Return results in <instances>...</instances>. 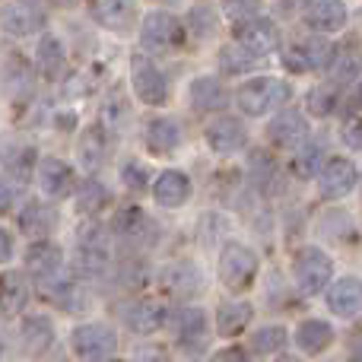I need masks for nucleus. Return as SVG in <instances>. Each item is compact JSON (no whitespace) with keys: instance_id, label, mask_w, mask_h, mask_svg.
Listing matches in <instances>:
<instances>
[{"instance_id":"obj_45","label":"nucleus","mask_w":362,"mask_h":362,"mask_svg":"<svg viewBox=\"0 0 362 362\" xmlns=\"http://www.w3.org/2000/svg\"><path fill=\"white\" fill-rule=\"evenodd\" d=\"M216 359H248V350H238V346H232V350L216 353Z\"/></svg>"},{"instance_id":"obj_7","label":"nucleus","mask_w":362,"mask_h":362,"mask_svg":"<svg viewBox=\"0 0 362 362\" xmlns=\"http://www.w3.org/2000/svg\"><path fill=\"white\" fill-rule=\"evenodd\" d=\"M235 38H238V45H242L245 51H251L255 57H264V54H270V51L280 45V29H276L274 19L257 16L255 13V16L238 19Z\"/></svg>"},{"instance_id":"obj_29","label":"nucleus","mask_w":362,"mask_h":362,"mask_svg":"<svg viewBox=\"0 0 362 362\" xmlns=\"http://www.w3.org/2000/svg\"><path fill=\"white\" fill-rule=\"evenodd\" d=\"M251 315H255V308L248 305V302H226V305H219L216 312V327L223 337H238V334L248 327Z\"/></svg>"},{"instance_id":"obj_41","label":"nucleus","mask_w":362,"mask_h":362,"mask_svg":"<svg viewBox=\"0 0 362 362\" xmlns=\"http://www.w3.org/2000/svg\"><path fill=\"white\" fill-rule=\"evenodd\" d=\"M283 61H286V67H289V70H296V74H305V70H308L305 54H302V45H296V48H286Z\"/></svg>"},{"instance_id":"obj_26","label":"nucleus","mask_w":362,"mask_h":362,"mask_svg":"<svg viewBox=\"0 0 362 362\" xmlns=\"http://www.w3.org/2000/svg\"><path fill=\"white\" fill-rule=\"evenodd\" d=\"M35 57H38V70H42L45 80H61L64 70H67L64 45H61V38H54V35H42Z\"/></svg>"},{"instance_id":"obj_24","label":"nucleus","mask_w":362,"mask_h":362,"mask_svg":"<svg viewBox=\"0 0 362 362\" xmlns=\"http://www.w3.org/2000/svg\"><path fill=\"white\" fill-rule=\"evenodd\" d=\"M331 76L337 83H353L359 76V70H362V48H359V42L356 38H350L346 45H340L337 51L331 54Z\"/></svg>"},{"instance_id":"obj_23","label":"nucleus","mask_w":362,"mask_h":362,"mask_svg":"<svg viewBox=\"0 0 362 362\" xmlns=\"http://www.w3.org/2000/svg\"><path fill=\"white\" fill-rule=\"evenodd\" d=\"M19 337H23V346L29 356H45L51 350V344H54V325L48 318H42V315L25 318L23 327H19Z\"/></svg>"},{"instance_id":"obj_12","label":"nucleus","mask_w":362,"mask_h":362,"mask_svg":"<svg viewBox=\"0 0 362 362\" xmlns=\"http://www.w3.org/2000/svg\"><path fill=\"white\" fill-rule=\"evenodd\" d=\"M302 19L315 32H340L346 25V4L344 0H305L302 4Z\"/></svg>"},{"instance_id":"obj_18","label":"nucleus","mask_w":362,"mask_h":362,"mask_svg":"<svg viewBox=\"0 0 362 362\" xmlns=\"http://www.w3.org/2000/svg\"><path fill=\"white\" fill-rule=\"evenodd\" d=\"M267 137L274 146H302L308 137V121L302 112H280L267 127Z\"/></svg>"},{"instance_id":"obj_25","label":"nucleus","mask_w":362,"mask_h":362,"mask_svg":"<svg viewBox=\"0 0 362 362\" xmlns=\"http://www.w3.org/2000/svg\"><path fill=\"white\" fill-rule=\"evenodd\" d=\"M226 102H229V95L216 76H197L191 83V105L200 112H219V108H226Z\"/></svg>"},{"instance_id":"obj_39","label":"nucleus","mask_w":362,"mask_h":362,"mask_svg":"<svg viewBox=\"0 0 362 362\" xmlns=\"http://www.w3.org/2000/svg\"><path fill=\"white\" fill-rule=\"evenodd\" d=\"M121 181H124L131 191H144L146 187V172L140 169L137 163H127V165H121Z\"/></svg>"},{"instance_id":"obj_32","label":"nucleus","mask_w":362,"mask_h":362,"mask_svg":"<svg viewBox=\"0 0 362 362\" xmlns=\"http://www.w3.org/2000/svg\"><path fill=\"white\" fill-rule=\"evenodd\" d=\"M283 346H286V327L270 325V327H261V331L251 337L248 350L255 353V356H274V353H280Z\"/></svg>"},{"instance_id":"obj_5","label":"nucleus","mask_w":362,"mask_h":362,"mask_svg":"<svg viewBox=\"0 0 362 362\" xmlns=\"http://www.w3.org/2000/svg\"><path fill=\"white\" fill-rule=\"evenodd\" d=\"M131 83H134V93L144 105H165L169 102V86H165V76L159 74V67L144 54L131 57Z\"/></svg>"},{"instance_id":"obj_20","label":"nucleus","mask_w":362,"mask_h":362,"mask_svg":"<svg viewBox=\"0 0 362 362\" xmlns=\"http://www.w3.org/2000/svg\"><path fill=\"white\" fill-rule=\"evenodd\" d=\"M153 197H156L159 206L175 210V206H181L187 197H191V181H187L185 172L169 169V172H163V175L156 178V185H153Z\"/></svg>"},{"instance_id":"obj_1","label":"nucleus","mask_w":362,"mask_h":362,"mask_svg":"<svg viewBox=\"0 0 362 362\" xmlns=\"http://www.w3.org/2000/svg\"><path fill=\"white\" fill-rule=\"evenodd\" d=\"M286 99H289V86L283 80H274V76H255V80H248L245 86H238V95H235L238 108H242L248 118L270 115Z\"/></svg>"},{"instance_id":"obj_46","label":"nucleus","mask_w":362,"mask_h":362,"mask_svg":"<svg viewBox=\"0 0 362 362\" xmlns=\"http://www.w3.org/2000/svg\"><path fill=\"white\" fill-rule=\"evenodd\" d=\"M54 4H57V6H74L76 0H54Z\"/></svg>"},{"instance_id":"obj_34","label":"nucleus","mask_w":362,"mask_h":362,"mask_svg":"<svg viewBox=\"0 0 362 362\" xmlns=\"http://www.w3.org/2000/svg\"><path fill=\"white\" fill-rule=\"evenodd\" d=\"M302 54H305L308 70H325L331 64L334 45L327 38H308V42H302Z\"/></svg>"},{"instance_id":"obj_38","label":"nucleus","mask_w":362,"mask_h":362,"mask_svg":"<svg viewBox=\"0 0 362 362\" xmlns=\"http://www.w3.org/2000/svg\"><path fill=\"white\" fill-rule=\"evenodd\" d=\"M340 140L350 150H362V118H346L344 127H340Z\"/></svg>"},{"instance_id":"obj_27","label":"nucleus","mask_w":362,"mask_h":362,"mask_svg":"<svg viewBox=\"0 0 362 362\" xmlns=\"http://www.w3.org/2000/svg\"><path fill=\"white\" fill-rule=\"evenodd\" d=\"M29 302V283L23 274L10 270V274H0V308L6 315H19Z\"/></svg>"},{"instance_id":"obj_16","label":"nucleus","mask_w":362,"mask_h":362,"mask_svg":"<svg viewBox=\"0 0 362 362\" xmlns=\"http://www.w3.org/2000/svg\"><path fill=\"white\" fill-rule=\"evenodd\" d=\"M327 308L340 318H359L362 315V280L359 276H344L327 289Z\"/></svg>"},{"instance_id":"obj_10","label":"nucleus","mask_w":362,"mask_h":362,"mask_svg":"<svg viewBox=\"0 0 362 362\" xmlns=\"http://www.w3.org/2000/svg\"><path fill=\"white\" fill-rule=\"evenodd\" d=\"M204 140L210 144L213 153H219V156H232V153H238L245 144H248V131H245V124L238 118L219 115V118H213L210 124H206Z\"/></svg>"},{"instance_id":"obj_17","label":"nucleus","mask_w":362,"mask_h":362,"mask_svg":"<svg viewBox=\"0 0 362 362\" xmlns=\"http://www.w3.org/2000/svg\"><path fill=\"white\" fill-rule=\"evenodd\" d=\"M38 185L54 200L70 197V194H74V169L57 156H45L42 165H38Z\"/></svg>"},{"instance_id":"obj_36","label":"nucleus","mask_w":362,"mask_h":362,"mask_svg":"<svg viewBox=\"0 0 362 362\" xmlns=\"http://www.w3.org/2000/svg\"><path fill=\"white\" fill-rule=\"evenodd\" d=\"M337 89L334 86H318L308 93V112L312 115H321V118H327V115H334V108H337Z\"/></svg>"},{"instance_id":"obj_31","label":"nucleus","mask_w":362,"mask_h":362,"mask_svg":"<svg viewBox=\"0 0 362 362\" xmlns=\"http://www.w3.org/2000/svg\"><path fill=\"white\" fill-rule=\"evenodd\" d=\"M108 156V140H105V131L102 127H89L80 140V163L86 169H99Z\"/></svg>"},{"instance_id":"obj_14","label":"nucleus","mask_w":362,"mask_h":362,"mask_svg":"<svg viewBox=\"0 0 362 362\" xmlns=\"http://www.w3.org/2000/svg\"><path fill=\"white\" fill-rule=\"evenodd\" d=\"M89 13L102 29L127 32L137 19V4L134 0H89Z\"/></svg>"},{"instance_id":"obj_13","label":"nucleus","mask_w":362,"mask_h":362,"mask_svg":"<svg viewBox=\"0 0 362 362\" xmlns=\"http://www.w3.org/2000/svg\"><path fill=\"white\" fill-rule=\"evenodd\" d=\"M200 283H204L200 267H197V264H191V261L169 264V267H163V276H159L163 293L175 296V299H191V296H197Z\"/></svg>"},{"instance_id":"obj_28","label":"nucleus","mask_w":362,"mask_h":362,"mask_svg":"<svg viewBox=\"0 0 362 362\" xmlns=\"http://www.w3.org/2000/svg\"><path fill=\"white\" fill-rule=\"evenodd\" d=\"M178 144H181V131L175 121H169V118L150 121V127H146V146H150V153L169 156L172 150H178Z\"/></svg>"},{"instance_id":"obj_44","label":"nucleus","mask_w":362,"mask_h":362,"mask_svg":"<svg viewBox=\"0 0 362 362\" xmlns=\"http://www.w3.org/2000/svg\"><path fill=\"white\" fill-rule=\"evenodd\" d=\"M10 206H13V187L0 178V213H6Z\"/></svg>"},{"instance_id":"obj_22","label":"nucleus","mask_w":362,"mask_h":362,"mask_svg":"<svg viewBox=\"0 0 362 362\" xmlns=\"http://www.w3.org/2000/svg\"><path fill=\"white\" fill-rule=\"evenodd\" d=\"M296 344H299V350L305 356H318V353H325L334 344V327L321 318H308L296 331Z\"/></svg>"},{"instance_id":"obj_33","label":"nucleus","mask_w":362,"mask_h":362,"mask_svg":"<svg viewBox=\"0 0 362 362\" xmlns=\"http://www.w3.org/2000/svg\"><path fill=\"white\" fill-rule=\"evenodd\" d=\"M102 206H108L105 185H99V181H86V185H83V191H80V197H76V210L86 213V216H95Z\"/></svg>"},{"instance_id":"obj_37","label":"nucleus","mask_w":362,"mask_h":362,"mask_svg":"<svg viewBox=\"0 0 362 362\" xmlns=\"http://www.w3.org/2000/svg\"><path fill=\"white\" fill-rule=\"evenodd\" d=\"M305 146V144H302ZM318 165H321V150L318 146H305V153H299V156H296V165H293V172L299 178H312L315 172H318Z\"/></svg>"},{"instance_id":"obj_35","label":"nucleus","mask_w":362,"mask_h":362,"mask_svg":"<svg viewBox=\"0 0 362 362\" xmlns=\"http://www.w3.org/2000/svg\"><path fill=\"white\" fill-rule=\"evenodd\" d=\"M219 61L226 64V70H229V74H242V70L257 67V57L251 54V51H245L242 45H229V48H223Z\"/></svg>"},{"instance_id":"obj_43","label":"nucleus","mask_w":362,"mask_h":362,"mask_svg":"<svg viewBox=\"0 0 362 362\" xmlns=\"http://www.w3.org/2000/svg\"><path fill=\"white\" fill-rule=\"evenodd\" d=\"M29 159H35V153H32V150H25V153H23V159H16V163H13V172H16V175H19V181H25V178H29V165H25V163H29Z\"/></svg>"},{"instance_id":"obj_21","label":"nucleus","mask_w":362,"mask_h":362,"mask_svg":"<svg viewBox=\"0 0 362 362\" xmlns=\"http://www.w3.org/2000/svg\"><path fill=\"white\" fill-rule=\"evenodd\" d=\"M0 25H4L10 35H32L45 25V13L32 4H13L0 13Z\"/></svg>"},{"instance_id":"obj_9","label":"nucleus","mask_w":362,"mask_h":362,"mask_svg":"<svg viewBox=\"0 0 362 362\" xmlns=\"http://www.w3.org/2000/svg\"><path fill=\"white\" fill-rule=\"evenodd\" d=\"M356 163L346 156H331L327 163H321V175H318V187L325 200H340L356 187Z\"/></svg>"},{"instance_id":"obj_47","label":"nucleus","mask_w":362,"mask_h":362,"mask_svg":"<svg viewBox=\"0 0 362 362\" xmlns=\"http://www.w3.org/2000/svg\"><path fill=\"white\" fill-rule=\"evenodd\" d=\"M163 4H178V0H163Z\"/></svg>"},{"instance_id":"obj_3","label":"nucleus","mask_w":362,"mask_h":362,"mask_svg":"<svg viewBox=\"0 0 362 362\" xmlns=\"http://www.w3.org/2000/svg\"><path fill=\"white\" fill-rule=\"evenodd\" d=\"M293 276L299 283L302 293L308 296H318L331 286V276H334V261L325 255L321 248H299L293 257Z\"/></svg>"},{"instance_id":"obj_6","label":"nucleus","mask_w":362,"mask_h":362,"mask_svg":"<svg viewBox=\"0 0 362 362\" xmlns=\"http://www.w3.org/2000/svg\"><path fill=\"white\" fill-rule=\"evenodd\" d=\"M70 346L80 359H108L118 350V334L102 321H93V325H80L70 334Z\"/></svg>"},{"instance_id":"obj_40","label":"nucleus","mask_w":362,"mask_h":362,"mask_svg":"<svg viewBox=\"0 0 362 362\" xmlns=\"http://www.w3.org/2000/svg\"><path fill=\"white\" fill-rule=\"evenodd\" d=\"M226 13L232 19H245L257 13V0H226Z\"/></svg>"},{"instance_id":"obj_15","label":"nucleus","mask_w":362,"mask_h":362,"mask_svg":"<svg viewBox=\"0 0 362 362\" xmlns=\"http://www.w3.org/2000/svg\"><path fill=\"white\" fill-rule=\"evenodd\" d=\"M61 264H64V255L54 242H45V238H35L25 251V267L29 274H35L38 283H48L54 276H61Z\"/></svg>"},{"instance_id":"obj_19","label":"nucleus","mask_w":362,"mask_h":362,"mask_svg":"<svg viewBox=\"0 0 362 362\" xmlns=\"http://www.w3.org/2000/svg\"><path fill=\"white\" fill-rule=\"evenodd\" d=\"M124 325L134 334L146 337V334H156L165 325V308L153 299H137L131 305H124Z\"/></svg>"},{"instance_id":"obj_8","label":"nucleus","mask_w":362,"mask_h":362,"mask_svg":"<svg viewBox=\"0 0 362 362\" xmlns=\"http://www.w3.org/2000/svg\"><path fill=\"white\" fill-rule=\"evenodd\" d=\"M169 327H172V334H175V344L181 350L204 353L210 327H206V315L200 312V308H178V312H172Z\"/></svg>"},{"instance_id":"obj_4","label":"nucleus","mask_w":362,"mask_h":362,"mask_svg":"<svg viewBox=\"0 0 362 362\" xmlns=\"http://www.w3.org/2000/svg\"><path fill=\"white\" fill-rule=\"evenodd\" d=\"M140 42L150 54H169L185 45V25L172 13H150L140 25Z\"/></svg>"},{"instance_id":"obj_42","label":"nucleus","mask_w":362,"mask_h":362,"mask_svg":"<svg viewBox=\"0 0 362 362\" xmlns=\"http://www.w3.org/2000/svg\"><path fill=\"white\" fill-rule=\"evenodd\" d=\"M13 257V238L6 229H0V264H6Z\"/></svg>"},{"instance_id":"obj_11","label":"nucleus","mask_w":362,"mask_h":362,"mask_svg":"<svg viewBox=\"0 0 362 362\" xmlns=\"http://www.w3.org/2000/svg\"><path fill=\"white\" fill-rule=\"evenodd\" d=\"M115 235L127 245H153L159 229H156V223L146 216V210H140V206H124V210L115 216Z\"/></svg>"},{"instance_id":"obj_30","label":"nucleus","mask_w":362,"mask_h":362,"mask_svg":"<svg viewBox=\"0 0 362 362\" xmlns=\"http://www.w3.org/2000/svg\"><path fill=\"white\" fill-rule=\"evenodd\" d=\"M19 229L32 238H45L54 229V210H48V206H42V204H29L19 213Z\"/></svg>"},{"instance_id":"obj_2","label":"nucleus","mask_w":362,"mask_h":362,"mask_svg":"<svg viewBox=\"0 0 362 362\" xmlns=\"http://www.w3.org/2000/svg\"><path fill=\"white\" fill-rule=\"evenodd\" d=\"M257 255L242 242H226L223 245V255H219V280L226 283V289L232 293H245V289L255 283L257 276Z\"/></svg>"}]
</instances>
